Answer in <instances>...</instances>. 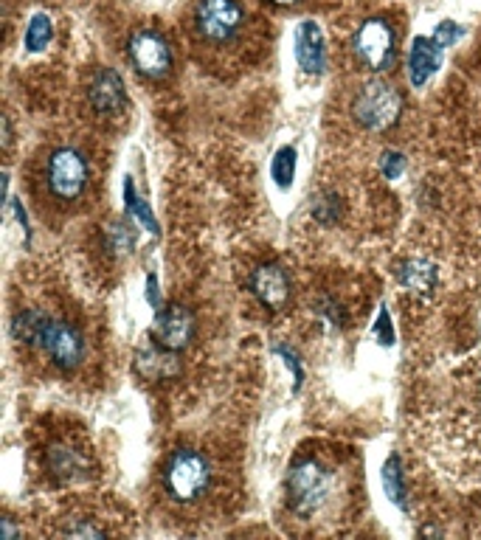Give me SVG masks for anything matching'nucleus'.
I'll use <instances>...</instances> for the list:
<instances>
[{"mask_svg":"<svg viewBox=\"0 0 481 540\" xmlns=\"http://www.w3.org/2000/svg\"><path fill=\"white\" fill-rule=\"evenodd\" d=\"M91 180L93 169L85 150L76 144H54L43 158L34 161L31 189L43 211H71L85 203Z\"/></svg>","mask_w":481,"mask_h":540,"instance_id":"nucleus-1","label":"nucleus"},{"mask_svg":"<svg viewBox=\"0 0 481 540\" xmlns=\"http://www.w3.org/2000/svg\"><path fill=\"white\" fill-rule=\"evenodd\" d=\"M12 335L17 344L34 349L40 358H46L60 372H74L88 358V341L85 332L76 327L74 321L51 315L40 307L20 310L12 318Z\"/></svg>","mask_w":481,"mask_h":540,"instance_id":"nucleus-2","label":"nucleus"},{"mask_svg":"<svg viewBox=\"0 0 481 540\" xmlns=\"http://www.w3.org/2000/svg\"><path fill=\"white\" fill-rule=\"evenodd\" d=\"M341 493V473L324 453H301L287 470V510L299 521L324 518Z\"/></svg>","mask_w":481,"mask_h":540,"instance_id":"nucleus-3","label":"nucleus"},{"mask_svg":"<svg viewBox=\"0 0 481 540\" xmlns=\"http://www.w3.org/2000/svg\"><path fill=\"white\" fill-rule=\"evenodd\" d=\"M220 467L206 450L175 448L161 465V493L178 510H197L217 493Z\"/></svg>","mask_w":481,"mask_h":540,"instance_id":"nucleus-4","label":"nucleus"},{"mask_svg":"<svg viewBox=\"0 0 481 540\" xmlns=\"http://www.w3.org/2000/svg\"><path fill=\"white\" fill-rule=\"evenodd\" d=\"M189 29L200 48L217 54L245 37L248 12L240 0H197L189 15Z\"/></svg>","mask_w":481,"mask_h":540,"instance_id":"nucleus-5","label":"nucleus"},{"mask_svg":"<svg viewBox=\"0 0 481 540\" xmlns=\"http://www.w3.org/2000/svg\"><path fill=\"white\" fill-rule=\"evenodd\" d=\"M349 113H352L355 124L361 130H366V133H386V130H391L400 121L403 96L389 82L372 79V82H363L358 93L352 96Z\"/></svg>","mask_w":481,"mask_h":540,"instance_id":"nucleus-6","label":"nucleus"},{"mask_svg":"<svg viewBox=\"0 0 481 540\" xmlns=\"http://www.w3.org/2000/svg\"><path fill=\"white\" fill-rule=\"evenodd\" d=\"M91 450L74 436H51L40 450V470L54 487H71L91 479Z\"/></svg>","mask_w":481,"mask_h":540,"instance_id":"nucleus-7","label":"nucleus"},{"mask_svg":"<svg viewBox=\"0 0 481 540\" xmlns=\"http://www.w3.org/2000/svg\"><path fill=\"white\" fill-rule=\"evenodd\" d=\"M352 54L355 60L361 62L363 68L375 71V74H383L394 65V57H397V34H394V26L383 17H369L363 20L355 37H352Z\"/></svg>","mask_w":481,"mask_h":540,"instance_id":"nucleus-8","label":"nucleus"},{"mask_svg":"<svg viewBox=\"0 0 481 540\" xmlns=\"http://www.w3.org/2000/svg\"><path fill=\"white\" fill-rule=\"evenodd\" d=\"M127 57H130L138 74L150 79V82H164L175 68L172 45L158 29L133 31V37L127 43Z\"/></svg>","mask_w":481,"mask_h":540,"instance_id":"nucleus-9","label":"nucleus"},{"mask_svg":"<svg viewBox=\"0 0 481 540\" xmlns=\"http://www.w3.org/2000/svg\"><path fill=\"white\" fill-rule=\"evenodd\" d=\"M88 105H91L93 116L102 121H113L124 116V110H127V90H124V82H121V76L113 68H99L91 76Z\"/></svg>","mask_w":481,"mask_h":540,"instance_id":"nucleus-10","label":"nucleus"},{"mask_svg":"<svg viewBox=\"0 0 481 540\" xmlns=\"http://www.w3.org/2000/svg\"><path fill=\"white\" fill-rule=\"evenodd\" d=\"M248 287H251L254 299L259 301L268 313H279L287 301H290V276H287V270L282 268V265H276V262H265V265L254 268L251 279H248Z\"/></svg>","mask_w":481,"mask_h":540,"instance_id":"nucleus-11","label":"nucleus"},{"mask_svg":"<svg viewBox=\"0 0 481 540\" xmlns=\"http://www.w3.org/2000/svg\"><path fill=\"white\" fill-rule=\"evenodd\" d=\"M155 341L166 349L181 352L183 346L192 344L195 338V315L189 313L181 304H169L155 310Z\"/></svg>","mask_w":481,"mask_h":540,"instance_id":"nucleus-12","label":"nucleus"},{"mask_svg":"<svg viewBox=\"0 0 481 540\" xmlns=\"http://www.w3.org/2000/svg\"><path fill=\"white\" fill-rule=\"evenodd\" d=\"M296 43V62L304 74H324L327 68V45H324V31L316 20H301L293 34Z\"/></svg>","mask_w":481,"mask_h":540,"instance_id":"nucleus-13","label":"nucleus"},{"mask_svg":"<svg viewBox=\"0 0 481 540\" xmlns=\"http://www.w3.org/2000/svg\"><path fill=\"white\" fill-rule=\"evenodd\" d=\"M442 51L445 45L439 43L436 37H417L411 43V51H408V79L414 88H422L428 85V79L442 68Z\"/></svg>","mask_w":481,"mask_h":540,"instance_id":"nucleus-14","label":"nucleus"},{"mask_svg":"<svg viewBox=\"0 0 481 540\" xmlns=\"http://www.w3.org/2000/svg\"><path fill=\"white\" fill-rule=\"evenodd\" d=\"M136 369L147 380H169V377L178 375V358H175V349H166L158 341L147 349H141L136 358Z\"/></svg>","mask_w":481,"mask_h":540,"instance_id":"nucleus-15","label":"nucleus"},{"mask_svg":"<svg viewBox=\"0 0 481 540\" xmlns=\"http://www.w3.org/2000/svg\"><path fill=\"white\" fill-rule=\"evenodd\" d=\"M397 279H400V285L406 287L408 293L428 296L436 287V282H439V273H436L434 262L414 256V259H406V262L397 268Z\"/></svg>","mask_w":481,"mask_h":540,"instance_id":"nucleus-16","label":"nucleus"},{"mask_svg":"<svg viewBox=\"0 0 481 540\" xmlns=\"http://www.w3.org/2000/svg\"><path fill=\"white\" fill-rule=\"evenodd\" d=\"M383 490L389 495L391 504L406 510V481H403V462L397 453H391L389 462L383 465Z\"/></svg>","mask_w":481,"mask_h":540,"instance_id":"nucleus-17","label":"nucleus"},{"mask_svg":"<svg viewBox=\"0 0 481 540\" xmlns=\"http://www.w3.org/2000/svg\"><path fill=\"white\" fill-rule=\"evenodd\" d=\"M51 40H54V23H51V17H48L46 12H40V15L31 17L29 29H26V37H23L26 51H31V54L46 51Z\"/></svg>","mask_w":481,"mask_h":540,"instance_id":"nucleus-18","label":"nucleus"},{"mask_svg":"<svg viewBox=\"0 0 481 540\" xmlns=\"http://www.w3.org/2000/svg\"><path fill=\"white\" fill-rule=\"evenodd\" d=\"M296 158H299L296 147H279L276 155H273L271 178L276 180L279 189H287L293 183V178H296Z\"/></svg>","mask_w":481,"mask_h":540,"instance_id":"nucleus-19","label":"nucleus"},{"mask_svg":"<svg viewBox=\"0 0 481 540\" xmlns=\"http://www.w3.org/2000/svg\"><path fill=\"white\" fill-rule=\"evenodd\" d=\"M124 200H127V211H130V217L141 223L150 234H158V223H155V217H152V209L144 203V197L138 195L136 186H133V180L127 178L124 180Z\"/></svg>","mask_w":481,"mask_h":540,"instance_id":"nucleus-20","label":"nucleus"},{"mask_svg":"<svg viewBox=\"0 0 481 540\" xmlns=\"http://www.w3.org/2000/svg\"><path fill=\"white\" fill-rule=\"evenodd\" d=\"M380 172L386 180H397L406 172V155L400 152H383L380 155Z\"/></svg>","mask_w":481,"mask_h":540,"instance_id":"nucleus-21","label":"nucleus"},{"mask_svg":"<svg viewBox=\"0 0 481 540\" xmlns=\"http://www.w3.org/2000/svg\"><path fill=\"white\" fill-rule=\"evenodd\" d=\"M273 352H276V355H282V358H285L287 369H290V372H293V389L299 391V389H301V380H304V369H301L299 358H296V355H293V352H290V349H287V346H273Z\"/></svg>","mask_w":481,"mask_h":540,"instance_id":"nucleus-22","label":"nucleus"},{"mask_svg":"<svg viewBox=\"0 0 481 540\" xmlns=\"http://www.w3.org/2000/svg\"><path fill=\"white\" fill-rule=\"evenodd\" d=\"M434 37L442 45H453L456 40H459V37H462V29H459L456 23H451V20H448V23H442V26L434 31Z\"/></svg>","mask_w":481,"mask_h":540,"instance_id":"nucleus-23","label":"nucleus"},{"mask_svg":"<svg viewBox=\"0 0 481 540\" xmlns=\"http://www.w3.org/2000/svg\"><path fill=\"white\" fill-rule=\"evenodd\" d=\"M375 332L380 335V338H377L380 344L391 346V341H394V332H391V321H389V313H386V310H383V313H380V318H377Z\"/></svg>","mask_w":481,"mask_h":540,"instance_id":"nucleus-24","label":"nucleus"},{"mask_svg":"<svg viewBox=\"0 0 481 540\" xmlns=\"http://www.w3.org/2000/svg\"><path fill=\"white\" fill-rule=\"evenodd\" d=\"M147 299H150V304L155 307V310H161V296H158V279L155 276H147Z\"/></svg>","mask_w":481,"mask_h":540,"instance_id":"nucleus-25","label":"nucleus"},{"mask_svg":"<svg viewBox=\"0 0 481 540\" xmlns=\"http://www.w3.org/2000/svg\"><path fill=\"white\" fill-rule=\"evenodd\" d=\"M271 3H276V6H296L301 0H271Z\"/></svg>","mask_w":481,"mask_h":540,"instance_id":"nucleus-26","label":"nucleus"}]
</instances>
